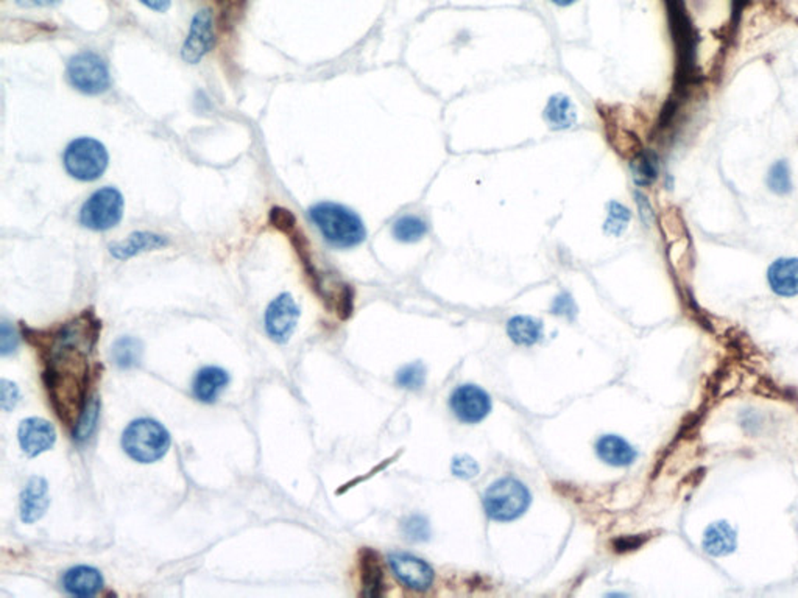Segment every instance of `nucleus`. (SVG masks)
Returning a JSON list of instances; mask_svg holds the SVG:
<instances>
[{
	"label": "nucleus",
	"mask_w": 798,
	"mask_h": 598,
	"mask_svg": "<svg viewBox=\"0 0 798 598\" xmlns=\"http://www.w3.org/2000/svg\"><path fill=\"white\" fill-rule=\"evenodd\" d=\"M102 323L94 312L64 323L41 338L44 351V383L55 412L66 425H75L88 401L90 354L96 345Z\"/></svg>",
	"instance_id": "obj_1"
},
{
	"label": "nucleus",
	"mask_w": 798,
	"mask_h": 598,
	"mask_svg": "<svg viewBox=\"0 0 798 598\" xmlns=\"http://www.w3.org/2000/svg\"><path fill=\"white\" fill-rule=\"evenodd\" d=\"M309 217L323 239L334 248L348 250L365 240L366 229L362 218L343 204L330 201L315 204L309 209Z\"/></svg>",
	"instance_id": "obj_2"
},
{
	"label": "nucleus",
	"mask_w": 798,
	"mask_h": 598,
	"mask_svg": "<svg viewBox=\"0 0 798 598\" xmlns=\"http://www.w3.org/2000/svg\"><path fill=\"white\" fill-rule=\"evenodd\" d=\"M172 444L167 429L155 419L132 421L122 433V448L138 463L150 465L166 457Z\"/></svg>",
	"instance_id": "obj_3"
},
{
	"label": "nucleus",
	"mask_w": 798,
	"mask_h": 598,
	"mask_svg": "<svg viewBox=\"0 0 798 598\" xmlns=\"http://www.w3.org/2000/svg\"><path fill=\"white\" fill-rule=\"evenodd\" d=\"M532 496L519 480L505 477L488 486L484 494L486 516L496 522H511L528 511Z\"/></svg>",
	"instance_id": "obj_4"
},
{
	"label": "nucleus",
	"mask_w": 798,
	"mask_h": 598,
	"mask_svg": "<svg viewBox=\"0 0 798 598\" xmlns=\"http://www.w3.org/2000/svg\"><path fill=\"white\" fill-rule=\"evenodd\" d=\"M63 161L73 178L90 183L99 180L108 168V150L94 138L75 139L67 145Z\"/></svg>",
	"instance_id": "obj_5"
},
{
	"label": "nucleus",
	"mask_w": 798,
	"mask_h": 598,
	"mask_svg": "<svg viewBox=\"0 0 798 598\" xmlns=\"http://www.w3.org/2000/svg\"><path fill=\"white\" fill-rule=\"evenodd\" d=\"M124 208L125 201L116 187H102L84 201L80 223L92 231H108L119 225Z\"/></svg>",
	"instance_id": "obj_6"
},
{
	"label": "nucleus",
	"mask_w": 798,
	"mask_h": 598,
	"mask_svg": "<svg viewBox=\"0 0 798 598\" xmlns=\"http://www.w3.org/2000/svg\"><path fill=\"white\" fill-rule=\"evenodd\" d=\"M67 78L75 90L86 96H100L111 86L107 63L94 52L75 55L67 64Z\"/></svg>",
	"instance_id": "obj_7"
},
{
	"label": "nucleus",
	"mask_w": 798,
	"mask_h": 598,
	"mask_svg": "<svg viewBox=\"0 0 798 598\" xmlns=\"http://www.w3.org/2000/svg\"><path fill=\"white\" fill-rule=\"evenodd\" d=\"M300 307L290 294H281L271 301L265 311L264 326L267 336L284 345L294 336L300 320Z\"/></svg>",
	"instance_id": "obj_8"
},
{
	"label": "nucleus",
	"mask_w": 798,
	"mask_h": 598,
	"mask_svg": "<svg viewBox=\"0 0 798 598\" xmlns=\"http://www.w3.org/2000/svg\"><path fill=\"white\" fill-rule=\"evenodd\" d=\"M216 42L214 18L210 8L195 13L187 33L186 41L181 47V58L187 64H199L210 54Z\"/></svg>",
	"instance_id": "obj_9"
},
{
	"label": "nucleus",
	"mask_w": 798,
	"mask_h": 598,
	"mask_svg": "<svg viewBox=\"0 0 798 598\" xmlns=\"http://www.w3.org/2000/svg\"><path fill=\"white\" fill-rule=\"evenodd\" d=\"M450 410L467 424H476L492 412V399L477 385H460L450 395Z\"/></svg>",
	"instance_id": "obj_10"
},
{
	"label": "nucleus",
	"mask_w": 798,
	"mask_h": 598,
	"mask_svg": "<svg viewBox=\"0 0 798 598\" xmlns=\"http://www.w3.org/2000/svg\"><path fill=\"white\" fill-rule=\"evenodd\" d=\"M19 446L27 457L35 458L47 452L56 443L54 424L42 418H27L19 424Z\"/></svg>",
	"instance_id": "obj_11"
},
{
	"label": "nucleus",
	"mask_w": 798,
	"mask_h": 598,
	"mask_svg": "<svg viewBox=\"0 0 798 598\" xmlns=\"http://www.w3.org/2000/svg\"><path fill=\"white\" fill-rule=\"evenodd\" d=\"M393 574L404 586L414 591H427L433 586V570L426 561L408 553H393L389 557Z\"/></svg>",
	"instance_id": "obj_12"
},
{
	"label": "nucleus",
	"mask_w": 798,
	"mask_h": 598,
	"mask_svg": "<svg viewBox=\"0 0 798 598\" xmlns=\"http://www.w3.org/2000/svg\"><path fill=\"white\" fill-rule=\"evenodd\" d=\"M50 505V494H48L47 480L42 477H30L24 490L21 492V521L24 524H35L42 516L47 513Z\"/></svg>",
	"instance_id": "obj_13"
},
{
	"label": "nucleus",
	"mask_w": 798,
	"mask_h": 598,
	"mask_svg": "<svg viewBox=\"0 0 798 598\" xmlns=\"http://www.w3.org/2000/svg\"><path fill=\"white\" fill-rule=\"evenodd\" d=\"M168 245V240L159 234L147 233V231H136L132 233L125 240L115 242L109 245V252L119 261L134 258L141 252H155L162 250Z\"/></svg>",
	"instance_id": "obj_14"
},
{
	"label": "nucleus",
	"mask_w": 798,
	"mask_h": 598,
	"mask_svg": "<svg viewBox=\"0 0 798 598\" xmlns=\"http://www.w3.org/2000/svg\"><path fill=\"white\" fill-rule=\"evenodd\" d=\"M63 587L75 597H96L103 589V577L96 568L75 566L63 577Z\"/></svg>",
	"instance_id": "obj_15"
},
{
	"label": "nucleus",
	"mask_w": 798,
	"mask_h": 598,
	"mask_svg": "<svg viewBox=\"0 0 798 598\" xmlns=\"http://www.w3.org/2000/svg\"><path fill=\"white\" fill-rule=\"evenodd\" d=\"M768 286L774 294L783 298H793L798 295V259H777L768 271Z\"/></svg>",
	"instance_id": "obj_16"
},
{
	"label": "nucleus",
	"mask_w": 798,
	"mask_h": 598,
	"mask_svg": "<svg viewBox=\"0 0 798 598\" xmlns=\"http://www.w3.org/2000/svg\"><path fill=\"white\" fill-rule=\"evenodd\" d=\"M228 383V372H225L220 366H204L193 377V393L200 402L212 404L222 395Z\"/></svg>",
	"instance_id": "obj_17"
},
{
	"label": "nucleus",
	"mask_w": 798,
	"mask_h": 598,
	"mask_svg": "<svg viewBox=\"0 0 798 598\" xmlns=\"http://www.w3.org/2000/svg\"><path fill=\"white\" fill-rule=\"evenodd\" d=\"M738 538L728 522H715L705 530L702 547L711 557H726L736 551Z\"/></svg>",
	"instance_id": "obj_18"
},
{
	"label": "nucleus",
	"mask_w": 798,
	"mask_h": 598,
	"mask_svg": "<svg viewBox=\"0 0 798 598\" xmlns=\"http://www.w3.org/2000/svg\"><path fill=\"white\" fill-rule=\"evenodd\" d=\"M596 452L602 461L614 467L631 466L637 460L638 452L624 438L605 435L596 443Z\"/></svg>",
	"instance_id": "obj_19"
},
{
	"label": "nucleus",
	"mask_w": 798,
	"mask_h": 598,
	"mask_svg": "<svg viewBox=\"0 0 798 598\" xmlns=\"http://www.w3.org/2000/svg\"><path fill=\"white\" fill-rule=\"evenodd\" d=\"M144 355V345L134 337H120L111 347V359L120 370H132L141 365Z\"/></svg>",
	"instance_id": "obj_20"
},
{
	"label": "nucleus",
	"mask_w": 798,
	"mask_h": 598,
	"mask_svg": "<svg viewBox=\"0 0 798 598\" xmlns=\"http://www.w3.org/2000/svg\"><path fill=\"white\" fill-rule=\"evenodd\" d=\"M507 334L519 346H534L543 337V323L532 317H513L507 323Z\"/></svg>",
	"instance_id": "obj_21"
},
{
	"label": "nucleus",
	"mask_w": 798,
	"mask_h": 598,
	"mask_svg": "<svg viewBox=\"0 0 798 598\" xmlns=\"http://www.w3.org/2000/svg\"><path fill=\"white\" fill-rule=\"evenodd\" d=\"M545 117L555 130H566L577 122L576 108L568 97L553 96L545 109Z\"/></svg>",
	"instance_id": "obj_22"
},
{
	"label": "nucleus",
	"mask_w": 798,
	"mask_h": 598,
	"mask_svg": "<svg viewBox=\"0 0 798 598\" xmlns=\"http://www.w3.org/2000/svg\"><path fill=\"white\" fill-rule=\"evenodd\" d=\"M100 408H102V401L99 396H90L83 412L80 414L79 421L73 425V440L79 443L88 441L92 433L96 431L99 418H100Z\"/></svg>",
	"instance_id": "obj_23"
},
{
	"label": "nucleus",
	"mask_w": 798,
	"mask_h": 598,
	"mask_svg": "<svg viewBox=\"0 0 798 598\" xmlns=\"http://www.w3.org/2000/svg\"><path fill=\"white\" fill-rule=\"evenodd\" d=\"M362 581H364V595L376 597L382 589V568L379 566L378 558L373 551H364L362 555Z\"/></svg>",
	"instance_id": "obj_24"
},
{
	"label": "nucleus",
	"mask_w": 798,
	"mask_h": 598,
	"mask_svg": "<svg viewBox=\"0 0 798 598\" xmlns=\"http://www.w3.org/2000/svg\"><path fill=\"white\" fill-rule=\"evenodd\" d=\"M631 176L638 186H650L658 176L656 156L650 151H644L631 162Z\"/></svg>",
	"instance_id": "obj_25"
},
{
	"label": "nucleus",
	"mask_w": 798,
	"mask_h": 598,
	"mask_svg": "<svg viewBox=\"0 0 798 598\" xmlns=\"http://www.w3.org/2000/svg\"><path fill=\"white\" fill-rule=\"evenodd\" d=\"M427 234V223L416 216H404L393 225L395 239L404 243H414Z\"/></svg>",
	"instance_id": "obj_26"
},
{
	"label": "nucleus",
	"mask_w": 798,
	"mask_h": 598,
	"mask_svg": "<svg viewBox=\"0 0 798 598\" xmlns=\"http://www.w3.org/2000/svg\"><path fill=\"white\" fill-rule=\"evenodd\" d=\"M768 186L777 195H789L793 192V176L787 161H777L768 175Z\"/></svg>",
	"instance_id": "obj_27"
},
{
	"label": "nucleus",
	"mask_w": 798,
	"mask_h": 598,
	"mask_svg": "<svg viewBox=\"0 0 798 598\" xmlns=\"http://www.w3.org/2000/svg\"><path fill=\"white\" fill-rule=\"evenodd\" d=\"M426 382V368L421 362H414L401 368L397 374V383L401 389H420Z\"/></svg>",
	"instance_id": "obj_28"
},
{
	"label": "nucleus",
	"mask_w": 798,
	"mask_h": 598,
	"mask_svg": "<svg viewBox=\"0 0 798 598\" xmlns=\"http://www.w3.org/2000/svg\"><path fill=\"white\" fill-rule=\"evenodd\" d=\"M631 212L621 203L612 201L608 204V218L605 222V231L612 235H621L624 233L629 222H631Z\"/></svg>",
	"instance_id": "obj_29"
},
{
	"label": "nucleus",
	"mask_w": 798,
	"mask_h": 598,
	"mask_svg": "<svg viewBox=\"0 0 798 598\" xmlns=\"http://www.w3.org/2000/svg\"><path fill=\"white\" fill-rule=\"evenodd\" d=\"M402 530H404V534H406L410 541H427L429 536H431L429 524H427L426 519L421 517V516H412V517H408V521L402 524Z\"/></svg>",
	"instance_id": "obj_30"
},
{
	"label": "nucleus",
	"mask_w": 798,
	"mask_h": 598,
	"mask_svg": "<svg viewBox=\"0 0 798 598\" xmlns=\"http://www.w3.org/2000/svg\"><path fill=\"white\" fill-rule=\"evenodd\" d=\"M450 469H452V474H454L456 477L463 480L475 479V477H477V474H479V465H477V461H476L475 458L468 457V455L456 457V458L452 460Z\"/></svg>",
	"instance_id": "obj_31"
},
{
	"label": "nucleus",
	"mask_w": 798,
	"mask_h": 598,
	"mask_svg": "<svg viewBox=\"0 0 798 598\" xmlns=\"http://www.w3.org/2000/svg\"><path fill=\"white\" fill-rule=\"evenodd\" d=\"M21 391L16 383L2 379L0 380V407L4 412H12L18 406Z\"/></svg>",
	"instance_id": "obj_32"
},
{
	"label": "nucleus",
	"mask_w": 798,
	"mask_h": 598,
	"mask_svg": "<svg viewBox=\"0 0 798 598\" xmlns=\"http://www.w3.org/2000/svg\"><path fill=\"white\" fill-rule=\"evenodd\" d=\"M270 223L271 226L277 227L282 233L290 234L295 229L296 220H295V216L290 210L277 206V208H273L270 210Z\"/></svg>",
	"instance_id": "obj_33"
},
{
	"label": "nucleus",
	"mask_w": 798,
	"mask_h": 598,
	"mask_svg": "<svg viewBox=\"0 0 798 598\" xmlns=\"http://www.w3.org/2000/svg\"><path fill=\"white\" fill-rule=\"evenodd\" d=\"M19 346V337L16 330L8 321L0 324V353L2 355L13 354Z\"/></svg>",
	"instance_id": "obj_34"
},
{
	"label": "nucleus",
	"mask_w": 798,
	"mask_h": 598,
	"mask_svg": "<svg viewBox=\"0 0 798 598\" xmlns=\"http://www.w3.org/2000/svg\"><path fill=\"white\" fill-rule=\"evenodd\" d=\"M576 303H574V299L571 298L568 294L560 295V296H557L555 301H553V313H557V315L574 318L576 317Z\"/></svg>",
	"instance_id": "obj_35"
},
{
	"label": "nucleus",
	"mask_w": 798,
	"mask_h": 598,
	"mask_svg": "<svg viewBox=\"0 0 798 598\" xmlns=\"http://www.w3.org/2000/svg\"><path fill=\"white\" fill-rule=\"evenodd\" d=\"M641 544V539L637 538V536H631V538H621L614 541V547H616V551H635V549Z\"/></svg>",
	"instance_id": "obj_36"
},
{
	"label": "nucleus",
	"mask_w": 798,
	"mask_h": 598,
	"mask_svg": "<svg viewBox=\"0 0 798 598\" xmlns=\"http://www.w3.org/2000/svg\"><path fill=\"white\" fill-rule=\"evenodd\" d=\"M142 5L151 12L166 13L172 6V0H139Z\"/></svg>",
	"instance_id": "obj_37"
},
{
	"label": "nucleus",
	"mask_w": 798,
	"mask_h": 598,
	"mask_svg": "<svg viewBox=\"0 0 798 598\" xmlns=\"http://www.w3.org/2000/svg\"><path fill=\"white\" fill-rule=\"evenodd\" d=\"M61 0H14V4L22 8H42V6H54L60 4Z\"/></svg>",
	"instance_id": "obj_38"
},
{
	"label": "nucleus",
	"mask_w": 798,
	"mask_h": 598,
	"mask_svg": "<svg viewBox=\"0 0 798 598\" xmlns=\"http://www.w3.org/2000/svg\"><path fill=\"white\" fill-rule=\"evenodd\" d=\"M551 2H553V4H555V5L568 6L572 5V4H574V2H577V0H551Z\"/></svg>",
	"instance_id": "obj_39"
}]
</instances>
